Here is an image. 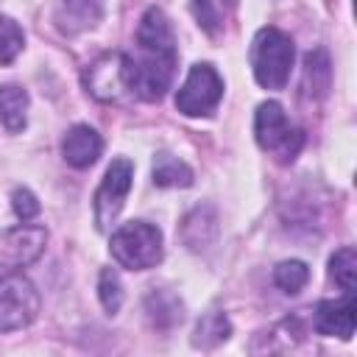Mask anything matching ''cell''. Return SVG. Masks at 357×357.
<instances>
[{
  "label": "cell",
  "instance_id": "5b68a950",
  "mask_svg": "<svg viewBox=\"0 0 357 357\" xmlns=\"http://www.w3.org/2000/svg\"><path fill=\"white\" fill-rule=\"evenodd\" d=\"M84 84L92 98L106 103H120L134 95V73L131 56L126 53H103L84 73Z\"/></svg>",
  "mask_w": 357,
  "mask_h": 357
},
{
  "label": "cell",
  "instance_id": "5bb4252c",
  "mask_svg": "<svg viewBox=\"0 0 357 357\" xmlns=\"http://www.w3.org/2000/svg\"><path fill=\"white\" fill-rule=\"evenodd\" d=\"M153 184L156 187H190L192 170L173 153H159L153 159Z\"/></svg>",
  "mask_w": 357,
  "mask_h": 357
},
{
  "label": "cell",
  "instance_id": "30bf717a",
  "mask_svg": "<svg viewBox=\"0 0 357 357\" xmlns=\"http://www.w3.org/2000/svg\"><path fill=\"white\" fill-rule=\"evenodd\" d=\"M354 315H357L354 293H343L340 298H324V301H318V307L312 312V324H315V332L318 335L351 340L354 337Z\"/></svg>",
  "mask_w": 357,
  "mask_h": 357
},
{
  "label": "cell",
  "instance_id": "ac0fdd59",
  "mask_svg": "<svg viewBox=\"0 0 357 357\" xmlns=\"http://www.w3.org/2000/svg\"><path fill=\"white\" fill-rule=\"evenodd\" d=\"M25 45L22 28L11 17H0V64H11Z\"/></svg>",
  "mask_w": 357,
  "mask_h": 357
},
{
  "label": "cell",
  "instance_id": "8992f818",
  "mask_svg": "<svg viewBox=\"0 0 357 357\" xmlns=\"http://www.w3.org/2000/svg\"><path fill=\"white\" fill-rule=\"evenodd\" d=\"M223 98V78L212 64H192L187 81L176 92V109L187 117H206Z\"/></svg>",
  "mask_w": 357,
  "mask_h": 357
},
{
  "label": "cell",
  "instance_id": "277c9868",
  "mask_svg": "<svg viewBox=\"0 0 357 357\" xmlns=\"http://www.w3.org/2000/svg\"><path fill=\"white\" fill-rule=\"evenodd\" d=\"M254 134L259 148L276 153L279 162H293L304 145V134L290 126L284 109L276 100H265L257 106L254 114Z\"/></svg>",
  "mask_w": 357,
  "mask_h": 357
},
{
  "label": "cell",
  "instance_id": "3957f363",
  "mask_svg": "<svg viewBox=\"0 0 357 357\" xmlns=\"http://www.w3.org/2000/svg\"><path fill=\"white\" fill-rule=\"evenodd\" d=\"M112 257L128 271H148L162 259V231L153 223H123L109 240Z\"/></svg>",
  "mask_w": 357,
  "mask_h": 357
},
{
  "label": "cell",
  "instance_id": "7c38bea8",
  "mask_svg": "<svg viewBox=\"0 0 357 357\" xmlns=\"http://www.w3.org/2000/svg\"><path fill=\"white\" fill-rule=\"evenodd\" d=\"M329 81H332L329 56L324 50H310L304 56V81H301L304 95L307 98H324L329 92Z\"/></svg>",
  "mask_w": 357,
  "mask_h": 357
},
{
  "label": "cell",
  "instance_id": "2e32d148",
  "mask_svg": "<svg viewBox=\"0 0 357 357\" xmlns=\"http://www.w3.org/2000/svg\"><path fill=\"white\" fill-rule=\"evenodd\" d=\"M64 14L67 22H73L70 31L92 28L103 14V0H64Z\"/></svg>",
  "mask_w": 357,
  "mask_h": 357
},
{
  "label": "cell",
  "instance_id": "603a6c76",
  "mask_svg": "<svg viewBox=\"0 0 357 357\" xmlns=\"http://www.w3.org/2000/svg\"><path fill=\"white\" fill-rule=\"evenodd\" d=\"M226 3H229V6H237V0H226Z\"/></svg>",
  "mask_w": 357,
  "mask_h": 357
},
{
  "label": "cell",
  "instance_id": "6da1fadb",
  "mask_svg": "<svg viewBox=\"0 0 357 357\" xmlns=\"http://www.w3.org/2000/svg\"><path fill=\"white\" fill-rule=\"evenodd\" d=\"M139 59H131L134 95L142 100H159L176 73V36L162 8H148L137 31Z\"/></svg>",
  "mask_w": 357,
  "mask_h": 357
},
{
  "label": "cell",
  "instance_id": "ffe728a7",
  "mask_svg": "<svg viewBox=\"0 0 357 357\" xmlns=\"http://www.w3.org/2000/svg\"><path fill=\"white\" fill-rule=\"evenodd\" d=\"M229 321H226V315L223 312H212V315H206L201 324H198V329H195V343H201L206 335L212 337V343H220V340H226L229 337Z\"/></svg>",
  "mask_w": 357,
  "mask_h": 357
},
{
  "label": "cell",
  "instance_id": "9a60e30c",
  "mask_svg": "<svg viewBox=\"0 0 357 357\" xmlns=\"http://www.w3.org/2000/svg\"><path fill=\"white\" fill-rule=\"evenodd\" d=\"M329 279L343 293H354V287H357V254H354V248L346 245L329 257Z\"/></svg>",
  "mask_w": 357,
  "mask_h": 357
},
{
  "label": "cell",
  "instance_id": "52a82bcc",
  "mask_svg": "<svg viewBox=\"0 0 357 357\" xmlns=\"http://www.w3.org/2000/svg\"><path fill=\"white\" fill-rule=\"evenodd\" d=\"M36 312H39L36 287L20 273L0 276V332L28 326L36 318Z\"/></svg>",
  "mask_w": 357,
  "mask_h": 357
},
{
  "label": "cell",
  "instance_id": "4fadbf2b",
  "mask_svg": "<svg viewBox=\"0 0 357 357\" xmlns=\"http://www.w3.org/2000/svg\"><path fill=\"white\" fill-rule=\"evenodd\" d=\"M25 112H28V92L17 84H3L0 86V120L8 131H22L25 128Z\"/></svg>",
  "mask_w": 357,
  "mask_h": 357
},
{
  "label": "cell",
  "instance_id": "44dd1931",
  "mask_svg": "<svg viewBox=\"0 0 357 357\" xmlns=\"http://www.w3.org/2000/svg\"><path fill=\"white\" fill-rule=\"evenodd\" d=\"M190 11H192V17L198 20V25L209 36H218V31H220V14H218V8H215L212 0H192L190 3Z\"/></svg>",
  "mask_w": 357,
  "mask_h": 357
},
{
  "label": "cell",
  "instance_id": "e0dca14e",
  "mask_svg": "<svg viewBox=\"0 0 357 357\" xmlns=\"http://www.w3.org/2000/svg\"><path fill=\"white\" fill-rule=\"evenodd\" d=\"M310 279V268L301 259H284L276 265L273 271V282L284 290V293H298Z\"/></svg>",
  "mask_w": 357,
  "mask_h": 357
},
{
  "label": "cell",
  "instance_id": "9c48e42d",
  "mask_svg": "<svg viewBox=\"0 0 357 357\" xmlns=\"http://www.w3.org/2000/svg\"><path fill=\"white\" fill-rule=\"evenodd\" d=\"M45 243H47V231L42 226L20 223L14 229L0 231V276L20 273L25 265L39 259Z\"/></svg>",
  "mask_w": 357,
  "mask_h": 357
},
{
  "label": "cell",
  "instance_id": "8fae6325",
  "mask_svg": "<svg viewBox=\"0 0 357 357\" xmlns=\"http://www.w3.org/2000/svg\"><path fill=\"white\" fill-rule=\"evenodd\" d=\"M103 151V139L89 126H73L61 139V156L73 167H89Z\"/></svg>",
  "mask_w": 357,
  "mask_h": 357
},
{
  "label": "cell",
  "instance_id": "d6986e66",
  "mask_svg": "<svg viewBox=\"0 0 357 357\" xmlns=\"http://www.w3.org/2000/svg\"><path fill=\"white\" fill-rule=\"evenodd\" d=\"M98 296H100V304L109 315H114L120 307H123V284H120V276L112 271V268H103L100 271V279H98Z\"/></svg>",
  "mask_w": 357,
  "mask_h": 357
},
{
  "label": "cell",
  "instance_id": "7a4b0ae2",
  "mask_svg": "<svg viewBox=\"0 0 357 357\" xmlns=\"http://www.w3.org/2000/svg\"><path fill=\"white\" fill-rule=\"evenodd\" d=\"M293 39L279 28H259L251 42V70L259 86L265 89H284L293 70Z\"/></svg>",
  "mask_w": 357,
  "mask_h": 357
},
{
  "label": "cell",
  "instance_id": "7402d4cb",
  "mask_svg": "<svg viewBox=\"0 0 357 357\" xmlns=\"http://www.w3.org/2000/svg\"><path fill=\"white\" fill-rule=\"evenodd\" d=\"M11 209H14V215H17L22 223H28V220H33V218L39 215V201H36V195H33L31 190L17 187V190L11 192Z\"/></svg>",
  "mask_w": 357,
  "mask_h": 357
},
{
  "label": "cell",
  "instance_id": "ba28073f",
  "mask_svg": "<svg viewBox=\"0 0 357 357\" xmlns=\"http://www.w3.org/2000/svg\"><path fill=\"white\" fill-rule=\"evenodd\" d=\"M131 178H134V165L126 156L114 159L106 167V176L95 192V226L100 231H106L117 220V215L126 204V195L131 190Z\"/></svg>",
  "mask_w": 357,
  "mask_h": 357
}]
</instances>
